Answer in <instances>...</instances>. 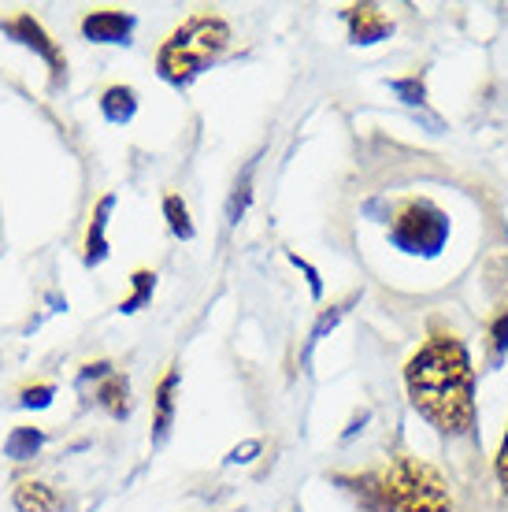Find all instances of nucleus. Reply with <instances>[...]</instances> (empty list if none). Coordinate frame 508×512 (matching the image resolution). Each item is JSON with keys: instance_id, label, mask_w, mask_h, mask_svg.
Wrapping results in <instances>:
<instances>
[{"instance_id": "2eb2a0df", "label": "nucleus", "mask_w": 508, "mask_h": 512, "mask_svg": "<svg viewBox=\"0 0 508 512\" xmlns=\"http://www.w3.org/2000/svg\"><path fill=\"white\" fill-rule=\"evenodd\" d=\"M164 216H167V227H171V234L175 238H182V242H190L193 234V219H190V208H186V201L178 197V193H167L164 197Z\"/></svg>"}, {"instance_id": "a211bd4d", "label": "nucleus", "mask_w": 508, "mask_h": 512, "mask_svg": "<svg viewBox=\"0 0 508 512\" xmlns=\"http://www.w3.org/2000/svg\"><path fill=\"white\" fill-rule=\"evenodd\" d=\"M490 349H494V364L508 353V312H501V320L490 331Z\"/></svg>"}, {"instance_id": "f03ea898", "label": "nucleus", "mask_w": 508, "mask_h": 512, "mask_svg": "<svg viewBox=\"0 0 508 512\" xmlns=\"http://www.w3.org/2000/svg\"><path fill=\"white\" fill-rule=\"evenodd\" d=\"M230 45V26L219 15H193L178 26L175 34L164 41V49L156 56V71L171 86H190L193 78L216 64Z\"/></svg>"}, {"instance_id": "dca6fc26", "label": "nucleus", "mask_w": 508, "mask_h": 512, "mask_svg": "<svg viewBox=\"0 0 508 512\" xmlns=\"http://www.w3.org/2000/svg\"><path fill=\"white\" fill-rule=\"evenodd\" d=\"M253 201V167H245V175L234 182V193H230V205H227V219L230 223H238L245 216V208Z\"/></svg>"}, {"instance_id": "6e6552de", "label": "nucleus", "mask_w": 508, "mask_h": 512, "mask_svg": "<svg viewBox=\"0 0 508 512\" xmlns=\"http://www.w3.org/2000/svg\"><path fill=\"white\" fill-rule=\"evenodd\" d=\"M112 208H115L112 193H104L101 201H97V208H93V219H89V231H86V253H82L86 268H97V264H104V256H108V216H112Z\"/></svg>"}, {"instance_id": "ddd939ff", "label": "nucleus", "mask_w": 508, "mask_h": 512, "mask_svg": "<svg viewBox=\"0 0 508 512\" xmlns=\"http://www.w3.org/2000/svg\"><path fill=\"white\" fill-rule=\"evenodd\" d=\"M45 446V431L41 427H30V423H19L12 427V435L4 438V457L12 461H34Z\"/></svg>"}, {"instance_id": "f8f14e48", "label": "nucleus", "mask_w": 508, "mask_h": 512, "mask_svg": "<svg viewBox=\"0 0 508 512\" xmlns=\"http://www.w3.org/2000/svg\"><path fill=\"white\" fill-rule=\"evenodd\" d=\"M97 405H101L108 416H115V420H123L130 412V383H127V375H119L112 372L108 379H101L97 383V397H93Z\"/></svg>"}, {"instance_id": "20e7f679", "label": "nucleus", "mask_w": 508, "mask_h": 512, "mask_svg": "<svg viewBox=\"0 0 508 512\" xmlns=\"http://www.w3.org/2000/svg\"><path fill=\"white\" fill-rule=\"evenodd\" d=\"M445 231H449V223L445 216L438 212L434 205L427 201H412V205L397 216L394 223V242L405 249V253H438L445 242Z\"/></svg>"}, {"instance_id": "39448f33", "label": "nucleus", "mask_w": 508, "mask_h": 512, "mask_svg": "<svg viewBox=\"0 0 508 512\" xmlns=\"http://www.w3.org/2000/svg\"><path fill=\"white\" fill-rule=\"evenodd\" d=\"M0 30L8 34L12 41H19L23 49L30 52H38L41 60L49 64V75H52V86H64V78H67V56L60 52V45L49 38V30L34 19L30 12H19L12 15V19H0Z\"/></svg>"}, {"instance_id": "f257e3e1", "label": "nucleus", "mask_w": 508, "mask_h": 512, "mask_svg": "<svg viewBox=\"0 0 508 512\" xmlns=\"http://www.w3.org/2000/svg\"><path fill=\"white\" fill-rule=\"evenodd\" d=\"M405 390L412 409L438 435L464 438L475 427V368L468 346L453 334H438L405 364Z\"/></svg>"}, {"instance_id": "6ab92c4d", "label": "nucleus", "mask_w": 508, "mask_h": 512, "mask_svg": "<svg viewBox=\"0 0 508 512\" xmlns=\"http://www.w3.org/2000/svg\"><path fill=\"white\" fill-rule=\"evenodd\" d=\"M494 475H497L501 494L508 498V427H505V438H501V449H497V457H494Z\"/></svg>"}, {"instance_id": "5701e85b", "label": "nucleus", "mask_w": 508, "mask_h": 512, "mask_svg": "<svg viewBox=\"0 0 508 512\" xmlns=\"http://www.w3.org/2000/svg\"><path fill=\"white\" fill-rule=\"evenodd\" d=\"M260 449V442H245V446L230 449V464H242V461H253V453Z\"/></svg>"}, {"instance_id": "4be33fe9", "label": "nucleus", "mask_w": 508, "mask_h": 512, "mask_svg": "<svg viewBox=\"0 0 508 512\" xmlns=\"http://www.w3.org/2000/svg\"><path fill=\"white\" fill-rule=\"evenodd\" d=\"M290 260H293V264H297V268H301V271H305V275H308V282H312V294H323V282H319V275H316V268H312V264H305V260H301V256H293L290 253Z\"/></svg>"}, {"instance_id": "0eeeda50", "label": "nucleus", "mask_w": 508, "mask_h": 512, "mask_svg": "<svg viewBox=\"0 0 508 512\" xmlns=\"http://www.w3.org/2000/svg\"><path fill=\"white\" fill-rule=\"evenodd\" d=\"M175 394H178V368H171L153 394V446H164L171 427H175Z\"/></svg>"}, {"instance_id": "7ed1b4c3", "label": "nucleus", "mask_w": 508, "mask_h": 512, "mask_svg": "<svg viewBox=\"0 0 508 512\" xmlns=\"http://www.w3.org/2000/svg\"><path fill=\"white\" fill-rule=\"evenodd\" d=\"M379 501L382 512H453V494L442 472L416 457H397L379 472Z\"/></svg>"}, {"instance_id": "423d86ee", "label": "nucleus", "mask_w": 508, "mask_h": 512, "mask_svg": "<svg viewBox=\"0 0 508 512\" xmlns=\"http://www.w3.org/2000/svg\"><path fill=\"white\" fill-rule=\"evenodd\" d=\"M138 19L130 12H119V8H97L82 19V34L97 45H130V34H134Z\"/></svg>"}, {"instance_id": "aec40b11", "label": "nucleus", "mask_w": 508, "mask_h": 512, "mask_svg": "<svg viewBox=\"0 0 508 512\" xmlns=\"http://www.w3.org/2000/svg\"><path fill=\"white\" fill-rule=\"evenodd\" d=\"M345 316V305H331V312H323V316H319V323H316V331H312V342H319V338H323V334L331 331L334 323L342 320Z\"/></svg>"}, {"instance_id": "9d476101", "label": "nucleus", "mask_w": 508, "mask_h": 512, "mask_svg": "<svg viewBox=\"0 0 508 512\" xmlns=\"http://www.w3.org/2000/svg\"><path fill=\"white\" fill-rule=\"evenodd\" d=\"M394 30V23L379 8H349V38L356 45H375Z\"/></svg>"}, {"instance_id": "9b49d317", "label": "nucleus", "mask_w": 508, "mask_h": 512, "mask_svg": "<svg viewBox=\"0 0 508 512\" xmlns=\"http://www.w3.org/2000/svg\"><path fill=\"white\" fill-rule=\"evenodd\" d=\"M101 112L115 127L130 123V119L138 116V90H134V86H108V90L101 93Z\"/></svg>"}, {"instance_id": "412c9836", "label": "nucleus", "mask_w": 508, "mask_h": 512, "mask_svg": "<svg viewBox=\"0 0 508 512\" xmlns=\"http://www.w3.org/2000/svg\"><path fill=\"white\" fill-rule=\"evenodd\" d=\"M112 375V364L108 360H97V364H86L82 372H78V386H86L89 379H108Z\"/></svg>"}, {"instance_id": "4468645a", "label": "nucleus", "mask_w": 508, "mask_h": 512, "mask_svg": "<svg viewBox=\"0 0 508 512\" xmlns=\"http://www.w3.org/2000/svg\"><path fill=\"white\" fill-rule=\"evenodd\" d=\"M130 297L127 301H119V312L123 316H130V312H138V308H145L149 301H153V290H156V275L153 271H145V268H138L134 275H130Z\"/></svg>"}, {"instance_id": "b1692460", "label": "nucleus", "mask_w": 508, "mask_h": 512, "mask_svg": "<svg viewBox=\"0 0 508 512\" xmlns=\"http://www.w3.org/2000/svg\"><path fill=\"white\" fill-rule=\"evenodd\" d=\"M394 90H401L408 97V104H420L423 101V86L420 82H397Z\"/></svg>"}, {"instance_id": "1a4fd4ad", "label": "nucleus", "mask_w": 508, "mask_h": 512, "mask_svg": "<svg viewBox=\"0 0 508 512\" xmlns=\"http://www.w3.org/2000/svg\"><path fill=\"white\" fill-rule=\"evenodd\" d=\"M12 505L19 512H60L64 509V498L49 483H41V479H19L12 490Z\"/></svg>"}, {"instance_id": "f3484780", "label": "nucleus", "mask_w": 508, "mask_h": 512, "mask_svg": "<svg viewBox=\"0 0 508 512\" xmlns=\"http://www.w3.org/2000/svg\"><path fill=\"white\" fill-rule=\"evenodd\" d=\"M52 397H56V386L52 383H30L19 390V409H49L52 405Z\"/></svg>"}]
</instances>
